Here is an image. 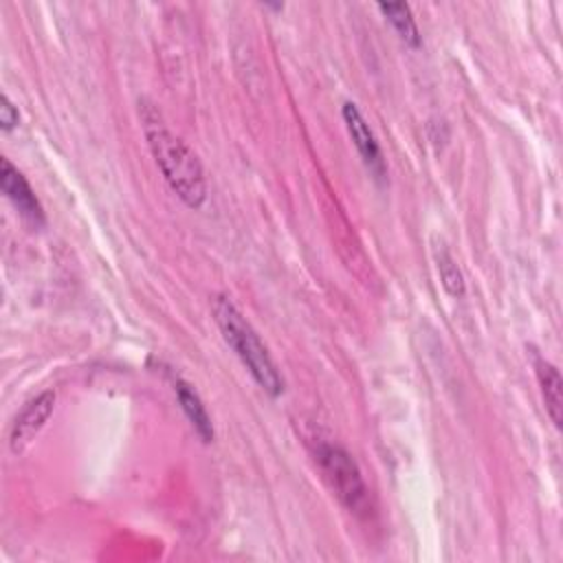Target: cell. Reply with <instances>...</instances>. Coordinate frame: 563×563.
<instances>
[{"mask_svg": "<svg viewBox=\"0 0 563 563\" xmlns=\"http://www.w3.org/2000/svg\"><path fill=\"white\" fill-rule=\"evenodd\" d=\"M174 391H176L180 409L187 416V420L191 422L194 431L200 435L202 442H211L213 440V424H211V418H209L200 396L194 391V387L189 383H185L180 378L174 380Z\"/></svg>", "mask_w": 563, "mask_h": 563, "instance_id": "cell-8", "label": "cell"}, {"mask_svg": "<svg viewBox=\"0 0 563 563\" xmlns=\"http://www.w3.org/2000/svg\"><path fill=\"white\" fill-rule=\"evenodd\" d=\"M0 187H2L4 196L22 213V218H26L33 224L44 222V209H42L35 191L31 189L29 180L22 176V172L9 158L0 161Z\"/></svg>", "mask_w": 563, "mask_h": 563, "instance_id": "cell-6", "label": "cell"}, {"mask_svg": "<svg viewBox=\"0 0 563 563\" xmlns=\"http://www.w3.org/2000/svg\"><path fill=\"white\" fill-rule=\"evenodd\" d=\"M341 117H343V123H345V130L354 143V147L358 150L361 154V161L365 163V167L369 169V174L376 178V180H385L387 176V165H385V158H383V152H380V145L369 128V123L365 121L363 112L356 108V103L352 101H345L343 108H341Z\"/></svg>", "mask_w": 563, "mask_h": 563, "instance_id": "cell-4", "label": "cell"}, {"mask_svg": "<svg viewBox=\"0 0 563 563\" xmlns=\"http://www.w3.org/2000/svg\"><path fill=\"white\" fill-rule=\"evenodd\" d=\"M211 310L224 341L238 354V358L249 369L253 380L273 398L279 396L284 391V380L266 345L260 341L257 332L253 330V325L244 319V314L235 308V303L227 295L213 297Z\"/></svg>", "mask_w": 563, "mask_h": 563, "instance_id": "cell-2", "label": "cell"}, {"mask_svg": "<svg viewBox=\"0 0 563 563\" xmlns=\"http://www.w3.org/2000/svg\"><path fill=\"white\" fill-rule=\"evenodd\" d=\"M139 117L147 139V147L169 189L187 207H202V202L207 200V180L194 150L165 125L161 112L147 99L139 101Z\"/></svg>", "mask_w": 563, "mask_h": 563, "instance_id": "cell-1", "label": "cell"}, {"mask_svg": "<svg viewBox=\"0 0 563 563\" xmlns=\"http://www.w3.org/2000/svg\"><path fill=\"white\" fill-rule=\"evenodd\" d=\"M433 260H435V268H438V275L442 282V288L455 299L464 297V292H466L464 277H462V271H460L455 257L451 255V251L444 244H435Z\"/></svg>", "mask_w": 563, "mask_h": 563, "instance_id": "cell-10", "label": "cell"}, {"mask_svg": "<svg viewBox=\"0 0 563 563\" xmlns=\"http://www.w3.org/2000/svg\"><path fill=\"white\" fill-rule=\"evenodd\" d=\"M534 372H537V380L541 387V396L545 402V411L550 416V420L554 422V427H561L563 420V380L559 369L545 361V358H534Z\"/></svg>", "mask_w": 563, "mask_h": 563, "instance_id": "cell-7", "label": "cell"}, {"mask_svg": "<svg viewBox=\"0 0 563 563\" xmlns=\"http://www.w3.org/2000/svg\"><path fill=\"white\" fill-rule=\"evenodd\" d=\"M53 409H55V391H42L40 396H35L24 405V409L13 420V427L9 433V446L15 455L22 453L35 440V435L42 431V427L51 418Z\"/></svg>", "mask_w": 563, "mask_h": 563, "instance_id": "cell-5", "label": "cell"}, {"mask_svg": "<svg viewBox=\"0 0 563 563\" xmlns=\"http://www.w3.org/2000/svg\"><path fill=\"white\" fill-rule=\"evenodd\" d=\"M378 11L385 15V20L394 26L398 37L407 46L418 48L422 44V37H420V31H418V24L413 20V13H411L409 4H405V2H378Z\"/></svg>", "mask_w": 563, "mask_h": 563, "instance_id": "cell-9", "label": "cell"}, {"mask_svg": "<svg viewBox=\"0 0 563 563\" xmlns=\"http://www.w3.org/2000/svg\"><path fill=\"white\" fill-rule=\"evenodd\" d=\"M314 455L339 501L350 512L365 515L369 510V490L354 457L332 442H319Z\"/></svg>", "mask_w": 563, "mask_h": 563, "instance_id": "cell-3", "label": "cell"}, {"mask_svg": "<svg viewBox=\"0 0 563 563\" xmlns=\"http://www.w3.org/2000/svg\"><path fill=\"white\" fill-rule=\"evenodd\" d=\"M18 123H20L18 108L13 106V101L7 95H2L0 97V125H2V130L11 132Z\"/></svg>", "mask_w": 563, "mask_h": 563, "instance_id": "cell-11", "label": "cell"}]
</instances>
